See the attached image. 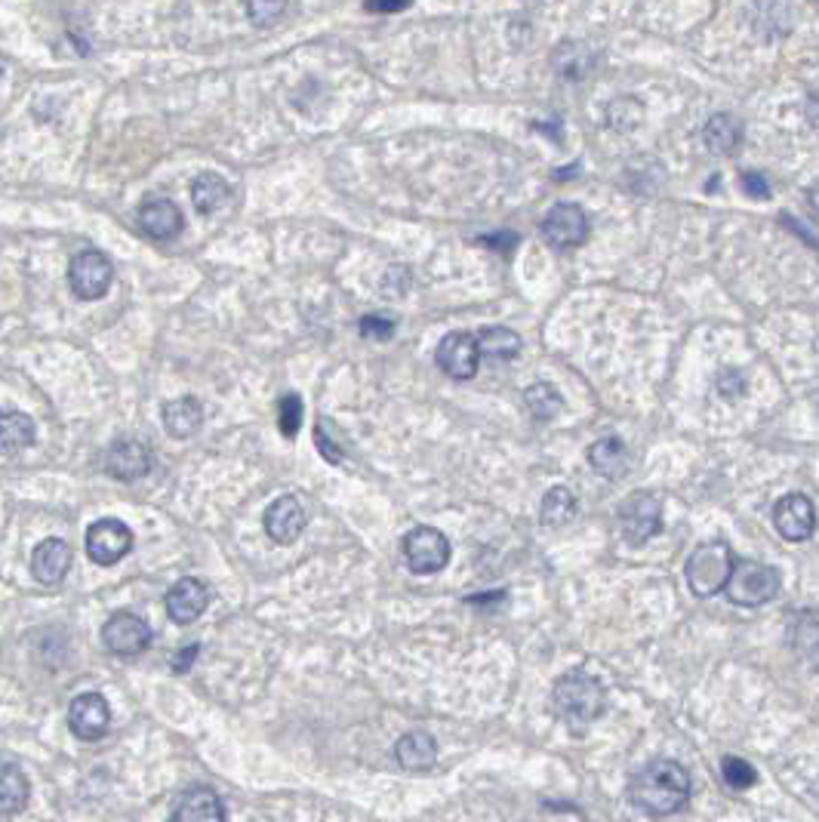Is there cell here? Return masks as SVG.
Listing matches in <instances>:
<instances>
[{"label":"cell","instance_id":"obj_38","mask_svg":"<svg viewBox=\"0 0 819 822\" xmlns=\"http://www.w3.org/2000/svg\"><path fill=\"white\" fill-rule=\"evenodd\" d=\"M197 650H201V647H197V645L182 647L180 653H176V657L170 659V666H173V672H176V674L188 672V669H192V662H195V659H197Z\"/></svg>","mask_w":819,"mask_h":822},{"label":"cell","instance_id":"obj_27","mask_svg":"<svg viewBox=\"0 0 819 822\" xmlns=\"http://www.w3.org/2000/svg\"><path fill=\"white\" fill-rule=\"evenodd\" d=\"M474 339H478V352L490 361H512L521 352V336L509 327H487Z\"/></svg>","mask_w":819,"mask_h":822},{"label":"cell","instance_id":"obj_36","mask_svg":"<svg viewBox=\"0 0 819 822\" xmlns=\"http://www.w3.org/2000/svg\"><path fill=\"white\" fill-rule=\"evenodd\" d=\"M718 392H721L724 398H739V395L746 392V379H743V373L724 371L721 376H718Z\"/></svg>","mask_w":819,"mask_h":822},{"label":"cell","instance_id":"obj_12","mask_svg":"<svg viewBox=\"0 0 819 822\" xmlns=\"http://www.w3.org/2000/svg\"><path fill=\"white\" fill-rule=\"evenodd\" d=\"M774 527L786 542H805L813 536L817 511L805 494H789L774 506Z\"/></svg>","mask_w":819,"mask_h":822},{"label":"cell","instance_id":"obj_14","mask_svg":"<svg viewBox=\"0 0 819 822\" xmlns=\"http://www.w3.org/2000/svg\"><path fill=\"white\" fill-rule=\"evenodd\" d=\"M263 524L265 534L272 536L278 546H290L306 530V508H303V503L296 496L284 494L265 508Z\"/></svg>","mask_w":819,"mask_h":822},{"label":"cell","instance_id":"obj_40","mask_svg":"<svg viewBox=\"0 0 819 822\" xmlns=\"http://www.w3.org/2000/svg\"><path fill=\"white\" fill-rule=\"evenodd\" d=\"M573 176H580V164H573V166H564V170H557L555 182H567V179H573Z\"/></svg>","mask_w":819,"mask_h":822},{"label":"cell","instance_id":"obj_25","mask_svg":"<svg viewBox=\"0 0 819 822\" xmlns=\"http://www.w3.org/2000/svg\"><path fill=\"white\" fill-rule=\"evenodd\" d=\"M228 197H232V189L216 173H201L192 182V201H195V210L201 216H213L216 210H223L228 204Z\"/></svg>","mask_w":819,"mask_h":822},{"label":"cell","instance_id":"obj_4","mask_svg":"<svg viewBox=\"0 0 819 822\" xmlns=\"http://www.w3.org/2000/svg\"><path fill=\"white\" fill-rule=\"evenodd\" d=\"M721 591L736 607H761L777 598L779 574L761 561H734Z\"/></svg>","mask_w":819,"mask_h":822},{"label":"cell","instance_id":"obj_13","mask_svg":"<svg viewBox=\"0 0 819 822\" xmlns=\"http://www.w3.org/2000/svg\"><path fill=\"white\" fill-rule=\"evenodd\" d=\"M109 724H112V709L102 693H81L71 702L69 727L78 740H102L109 733Z\"/></svg>","mask_w":819,"mask_h":822},{"label":"cell","instance_id":"obj_10","mask_svg":"<svg viewBox=\"0 0 819 822\" xmlns=\"http://www.w3.org/2000/svg\"><path fill=\"white\" fill-rule=\"evenodd\" d=\"M102 645L109 647L114 657H140L142 650H149L152 645V629L142 617L121 610L102 626Z\"/></svg>","mask_w":819,"mask_h":822},{"label":"cell","instance_id":"obj_37","mask_svg":"<svg viewBox=\"0 0 819 822\" xmlns=\"http://www.w3.org/2000/svg\"><path fill=\"white\" fill-rule=\"evenodd\" d=\"M315 440H318V450L320 456L327 459V463H342V450L336 447L334 440H327V432H324V425L315 428Z\"/></svg>","mask_w":819,"mask_h":822},{"label":"cell","instance_id":"obj_26","mask_svg":"<svg viewBox=\"0 0 819 822\" xmlns=\"http://www.w3.org/2000/svg\"><path fill=\"white\" fill-rule=\"evenodd\" d=\"M576 496L570 494L567 487H552L549 494L542 496V506H540V521L542 527H549V530H561V527H567L573 518H576Z\"/></svg>","mask_w":819,"mask_h":822},{"label":"cell","instance_id":"obj_24","mask_svg":"<svg viewBox=\"0 0 819 822\" xmlns=\"http://www.w3.org/2000/svg\"><path fill=\"white\" fill-rule=\"evenodd\" d=\"M588 466L607 480H620L628 471V450H625L623 440L607 435L588 447Z\"/></svg>","mask_w":819,"mask_h":822},{"label":"cell","instance_id":"obj_15","mask_svg":"<svg viewBox=\"0 0 819 822\" xmlns=\"http://www.w3.org/2000/svg\"><path fill=\"white\" fill-rule=\"evenodd\" d=\"M105 471L114 480H140L152 471V450L136 438L114 440L105 450Z\"/></svg>","mask_w":819,"mask_h":822},{"label":"cell","instance_id":"obj_19","mask_svg":"<svg viewBox=\"0 0 819 822\" xmlns=\"http://www.w3.org/2000/svg\"><path fill=\"white\" fill-rule=\"evenodd\" d=\"M395 758L403 770L410 773H422V770L434 768L438 761V742L426 730H413V733H403L398 745H395Z\"/></svg>","mask_w":819,"mask_h":822},{"label":"cell","instance_id":"obj_34","mask_svg":"<svg viewBox=\"0 0 819 822\" xmlns=\"http://www.w3.org/2000/svg\"><path fill=\"white\" fill-rule=\"evenodd\" d=\"M478 244L481 247H490V250H496V253H512L514 247H518V234L514 232H490V234H481L478 237Z\"/></svg>","mask_w":819,"mask_h":822},{"label":"cell","instance_id":"obj_35","mask_svg":"<svg viewBox=\"0 0 819 822\" xmlns=\"http://www.w3.org/2000/svg\"><path fill=\"white\" fill-rule=\"evenodd\" d=\"M739 185H743V192L749 194V197H755V201H767L770 197V182L764 179V173H743V179H739Z\"/></svg>","mask_w":819,"mask_h":822},{"label":"cell","instance_id":"obj_29","mask_svg":"<svg viewBox=\"0 0 819 822\" xmlns=\"http://www.w3.org/2000/svg\"><path fill=\"white\" fill-rule=\"evenodd\" d=\"M524 404H528V410L533 419H555L557 413L564 410V398L557 395L555 385L549 383H536L530 385L528 392H524Z\"/></svg>","mask_w":819,"mask_h":822},{"label":"cell","instance_id":"obj_3","mask_svg":"<svg viewBox=\"0 0 819 822\" xmlns=\"http://www.w3.org/2000/svg\"><path fill=\"white\" fill-rule=\"evenodd\" d=\"M734 567V551L724 539H708L703 546H696L687 558L684 576H687V586L696 598H711L724 589L727 576Z\"/></svg>","mask_w":819,"mask_h":822},{"label":"cell","instance_id":"obj_41","mask_svg":"<svg viewBox=\"0 0 819 822\" xmlns=\"http://www.w3.org/2000/svg\"><path fill=\"white\" fill-rule=\"evenodd\" d=\"M0 74H3V69H0Z\"/></svg>","mask_w":819,"mask_h":822},{"label":"cell","instance_id":"obj_23","mask_svg":"<svg viewBox=\"0 0 819 822\" xmlns=\"http://www.w3.org/2000/svg\"><path fill=\"white\" fill-rule=\"evenodd\" d=\"M29 780L16 761H0V816H16L29 804Z\"/></svg>","mask_w":819,"mask_h":822},{"label":"cell","instance_id":"obj_39","mask_svg":"<svg viewBox=\"0 0 819 822\" xmlns=\"http://www.w3.org/2000/svg\"><path fill=\"white\" fill-rule=\"evenodd\" d=\"M413 0H367V13H401Z\"/></svg>","mask_w":819,"mask_h":822},{"label":"cell","instance_id":"obj_9","mask_svg":"<svg viewBox=\"0 0 819 822\" xmlns=\"http://www.w3.org/2000/svg\"><path fill=\"white\" fill-rule=\"evenodd\" d=\"M542 237H545V244H552L555 250L583 247L585 241H588V216H585L583 206H552L545 213V220H542Z\"/></svg>","mask_w":819,"mask_h":822},{"label":"cell","instance_id":"obj_30","mask_svg":"<svg viewBox=\"0 0 819 822\" xmlns=\"http://www.w3.org/2000/svg\"><path fill=\"white\" fill-rule=\"evenodd\" d=\"M721 773L724 782L736 789V792H746L751 789L755 782H758V770L751 768L749 761H743V758H736V754H727L721 761Z\"/></svg>","mask_w":819,"mask_h":822},{"label":"cell","instance_id":"obj_16","mask_svg":"<svg viewBox=\"0 0 819 822\" xmlns=\"http://www.w3.org/2000/svg\"><path fill=\"white\" fill-rule=\"evenodd\" d=\"M209 598L213 595H209L207 582H201L197 576H185V579H180L167 591V617L176 626H188V622L204 617V610L209 607Z\"/></svg>","mask_w":819,"mask_h":822},{"label":"cell","instance_id":"obj_32","mask_svg":"<svg viewBox=\"0 0 819 822\" xmlns=\"http://www.w3.org/2000/svg\"><path fill=\"white\" fill-rule=\"evenodd\" d=\"M287 7V0H247V16H250L253 26L268 28L275 26Z\"/></svg>","mask_w":819,"mask_h":822},{"label":"cell","instance_id":"obj_2","mask_svg":"<svg viewBox=\"0 0 819 822\" xmlns=\"http://www.w3.org/2000/svg\"><path fill=\"white\" fill-rule=\"evenodd\" d=\"M604 684L585 672L561 674L552 687V706L561 721L570 727H585L604 712Z\"/></svg>","mask_w":819,"mask_h":822},{"label":"cell","instance_id":"obj_6","mask_svg":"<svg viewBox=\"0 0 819 822\" xmlns=\"http://www.w3.org/2000/svg\"><path fill=\"white\" fill-rule=\"evenodd\" d=\"M114 281V265L105 253L99 250H84L78 253L69 265V287L78 300L96 302L102 300Z\"/></svg>","mask_w":819,"mask_h":822},{"label":"cell","instance_id":"obj_5","mask_svg":"<svg viewBox=\"0 0 819 822\" xmlns=\"http://www.w3.org/2000/svg\"><path fill=\"white\" fill-rule=\"evenodd\" d=\"M616 524L625 542L644 546L663 530V503L647 490H635L616 511Z\"/></svg>","mask_w":819,"mask_h":822},{"label":"cell","instance_id":"obj_1","mask_svg":"<svg viewBox=\"0 0 819 822\" xmlns=\"http://www.w3.org/2000/svg\"><path fill=\"white\" fill-rule=\"evenodd\" d=\"M687 798H690V773L668 758L644 764L628 782V801L644 816H672L687 808Z\"/></svg>","mask_w":819,"mask_h":822},{"label":"cell","instance_id":"obj_22","mask_svg":"<svg viewBox=\"0 0 819 822\" xmlns=\"http://www.w3.org/2000/svg\"><path fill=\"white\" fill-rule=\"evenodd\" d=\"M34 440H38V428H34L31 416L19 410L0 413V456H16V453L29 450Z\"/></svg>","mask_w":819,"mask_h":822},{"label":"cell","instance_id":"obj_18","mask_svg":"<svg viewBox=\"0 0 819 822\" xmlns=\"http://www.w3.org/2000/svg\"><path fill=\"white\" fill-rule=\"evenodd\" d=\"M182 210L167 197H152L140 206V229L152 241H173L182 232Z\"/></svg>","mask_w":819,"mask_h":822},{"label":"cell","instance_id":"obj_8","mask_svg":"<svg viewBox=\"0 0 819 822\" xmlns=\"http://www.w3.org/2000/svg\"><path fill=\"white\" fill-rule=\"evenodd\" d=\"M86 555L99 567H112L133 551V530L117 518H102L86 530Z\"/></svg>","mask_w":819,"mask_h":822},{"label":"cell","instance_id":"obj_17","mask_svg":"<svg viewBox=\"0 0 819 822\" xmlns=\"http://www.w3.org/2000/svg\"><path fill=\"white\" fill-rule=\"evenodd\" d=\"M71 570V546L65 539H43L31 555V574L43 586H59Z\"/></svg>","mask_w":819,"mask_h":822},{"label":"cell","instance_id":"obj_21","mask_svg":"<svg viewBox=\"0 0 819 822\" xmlns=\"http://www.w3.org/2000/svg\"><path fill=\"white\" fill-rule=\"evenodd\" d=\"M170 822H225V808L213 789H192L173 810Z\"/></svg>","mask_w":819,"mask_h":822},{"label":"cell","instance_id":"obj_7","mask_svg":"<svg viewBox=\"0 0 819 822\" xmlns=\"http://www.w3.org/2000/svg\"><path fill=\"white\" fill-rule=\"evenodd\" d=\"M403 558L413 574H441L450 561V542L438 527H413L403 536Z\"/></svg>","mask_w":819,"mask_h":822},{"label":"cell","instance_id":"obj_33","mask_svg":"<svg viewBox=\"0 0 819 822\" xmlns=\"http://www.w3.org/2000/svg\"><path fill=\"white\" fill-rule=\"evenodd\" d=\"M361 336L364 339H376V343H386L395 336V321L382 315H367L361 317Z\"/></svg>","mask_w":819,"mask_h":822},{"label":"cell","instance_id":"obj_28","mask_svg":"<svg viewBox=\"0 0 819 822\" xmlns=\"http://www.w3.org/2000/svg\"><path fill=\"white\" fill-rule=\"evenodd\" d=\"M739 139H743V130H739L736 118H730V114H711L706 130H703V142L715 154H730V151H736Z\"/></svg>","mask_w":819,"mask_h":822},{"label":"cell","instance_id":"obj_11","mask_svg":"<svg viewBox=\"0 0 819 822\" xmlns=\"http://www.w3.org/2000/svg\"><path fill=\"white\" fill-rule=\"evenodd\" d=\"M434 361L438 367L450 376V379H472L478 367H481V352H478V339L465 329H457V333H447L438 352H434Z\"/></svg>","mask_w":819,"mask_h":822},{"label":"cell","instance_id":"obj_31","mask_svg":"<svg viewBox=\"0 0 819 822\" xmlns=\"http://www.w3.org/2000/svg\"><path fill=\"white\" fill-rule=\"evenodd\" d=\"M303 398L299 395H284L278 400V428L284 438H296L299 428H303Z\"/></svg>","mask_w":819,"mask_h":822},{"label":"cell","instance_id":"obj_20","mask_svg":"<svg viewBox=\"0 0 819 822\" xmlns=\"http://www.w3.org/2000/svg\"><path fill=\"white\" fill-rule=\"evenodd\" d=\"M161 419H164V428H167L170 438H192L197 428L204 425V407H201V400L192 398V395H185V398H176L164 404V413H161Z\"/></svg>","mask_w":819,"mask_h":822}]
</instances>
